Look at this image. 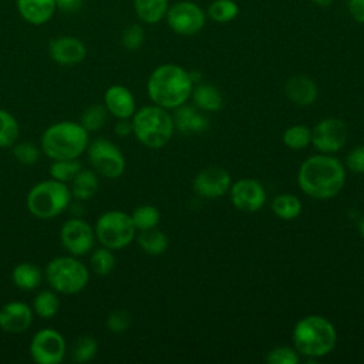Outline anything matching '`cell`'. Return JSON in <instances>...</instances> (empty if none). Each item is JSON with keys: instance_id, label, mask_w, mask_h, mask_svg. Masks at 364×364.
Returning <instances> with one entry per match:
<instances>
[{"instance_id": "cell-1", "label": "cell", "mask_w": 364, "mask_h": 364, "mask_svg": "<svg viewBox=\"0 0 364 364\" xmlns=\"http://www.w3.org/2000/svg\"><path fill=\"white\" fill-rule=\"evenodd\" d=\"M346 182L344 165L330 154L309 156L299 168L297 183L303 193L313 199H331Z\"/></svg>"}, {"instance_id": "cell-2", "label": "cell", "mask_w": 364, "mask_h": 364, "mask_svg": "<svg viewBox=\"0 0 364 364\" xmlns=\"http://www.w3.org/2000/svg\"><path fill=\"white\" fill-rule=\"evenodd\" d=\"M193 82L189 73L176 64L158 65L146 81L149 100L165 109L183 105L192 94Z\"/></svg>"}, {"instance_id": "cell-3", "label": "cell", "mask_w": 364, "mask_h": 364, "mask_svg": "<svg viewBox=\"0 0 364 364\" xmlns=\"http://www.w3.org/2000/svg\"><path fill=\"white\" fill-rule=\"evenodd\" d=\"M293 344L299 354L307 358H321L337 344L334 324L320 314L300 318L293 328Z\"/></svg>"}, {"instance_id": "cell-4", "label": "cell", "mask_w": 364, "mask_h": 364, "mask_svg": "<svg viewBox=\"0 0 364 364\" xmlns=\"http://www.w3.org/2000/svg\"><path fill=\"white\" fill-rule=\"evenodd\" d=\"M90 142L88 132L80 122L60 121L44 129L40 149L50 159H78Z\"/></svg>"}, {"instance_id": "cell-5", "label": "cell", "mask_w": 364, "mask_h": 364, "mask_svg": "<svg viewBox=\"0 0 364 364\" xmlns=\"http://www.w3.org/2000/svg\"><path fill=\"white\" fill-rule=\"evenodd\" d=\"M132 134L146 148L159 149L165 146L175 131L173 118L168 109L155 104L145 105L131 117Z\"/></svg>"}, {"instance_id": "cell-6", "label": "cell", "mask_w": 364, "mask_h": 364, "mask_svg": "<svg viewBox=\"0 0 364 364\" xmlns=\"http://www.w3.org/2000/svg\"><path fill=\"white\" fill-rule=\"evenodd\" d=\"M70 186L55 179H46L36 183L27 193L28 212L43 220L54 219L61 215L71 203Z\"/></svg>"}, {"instance_id": "cell-7", "label": "cell", "mask_w": 364, "mask_h": 364, "mask_svg": "<svg viewBox=\"0 0 364 364\" xmlns=\"http://www.w3.org/2000/svg\"><path fill=\"white\" fill-rule=\"evenodd\" d=\"M46 280L58 294H77L90 280L88 267L77 256H57L46 266Z\"/></svg>"}, {"instance_id": "cell-8", "label": "cell", "mask_w": 364, "mask_h": 364, "mask_svg": "<svg viewBox=\"0 0 364 364\" xmlns=\"http://www.w3.org/2000/svg\"><path fill=\"white\" fill-rule=\"evenodd\" d=\"M95 240L111 250L127 247L134 239L136 229L131 215L122 210H107L98 216L94 225Z\"/></svg>"}, {"instance_id": "cell-9", "label": "cell", "mask_w": 364, "mask_h": 364, "mask_svg": "<svg viewBox=\"0 0 364 364\" xmlns=\"http://www.w3.org/2000/svg\"><path fill=\"white\" fill-rule=\"evenodd\" d=\"M85 154L92 171L104 178L117 179L125 171V156L122 151L109 139L95 138L90 141Z\"/></svg>"}, {"instance_id": "cell-10", "label": "cell", "mask_w": 364, "mask_h": 364, "mask_svg": "<svg viewBox=\"0 0 364 364\" xmlns=\"http://www.w3.org/2000/svg\"><path fill=\"white\" fill-rule=\"evenodd\" d=\"M28 353L37 364H60L67 354V343L60 331L40 328L31 337Z\"/></svg>"}, {"instance_id": "cell-11", "label": "cell", "mask_w": 364, "mask_h": 364, "mask_svg": "<svg viewBox=\"0 0 364 364\" xmlns=\"http://www.w3.org/2000/svg\"><path fill=\"white\" fill-rule=\"evenodd\" d=\"M60 242L68 255L84 256L95 243L94 228L81 218H70L60 229Z\"/></svg>"}, {"instance_id": "cell-12", "label": "cell", "mask_w": 364, "mask_h": 364, "mask_svg": "<svg viewBox=\"0 0 364 364\" xmlns=\"http://www.w3.org/2000/svg\"><path fill=\"white\" fill-rule=\"evenodd\" d=\"M166 21L172 31L181 36H193L205 26V13L193 1H178L168 7Z\"/></svg>"}, {"instance_id": "cell-13", "label": "cell", "mask_w": 364, "mask_h": 364, "mask_svg": "<svg viewBox=\"0 0 364 364\" xmlns=\"http://www.w3.org/2000/svg\"><path fill=\"white\" fill-rule=\"evenodd\" d=\"M347 138V125L338 118H324L311 131V144L320 154L340 151L346 145Z\"/></svg>"}, {"instance_id": "cell-14", "label": "cell", "mask_w": 364, "mask_h": 364, "mask_svg": "<svg viewBox=\"0 0 364 364\" xmlns=\"http://www.w3.org/2000/svg\"><path fill=\"white\" fill-rule=\"evenodd\" d=\"M230 200L233 206L242 212H257L266 202L264 186L253 178L237 179L230 185Z\"/></svg>"}, {"instance_id": "cell-15", "label": "cell", "mask_w": 364, "mask_h": 364, "mask_svg": "<svg viewBox=\"0 0 364 364\" xmlns=\"http://www.w3.org/2000/svg\"><path fill=\"white\" fill-rule=\"evenodd\" d=\"M230 173L220 166H208L199 171L192 183L195 193L206 199L223 196L230 189Z\"/></svg>"}, {"instance_id": "cell-16", "label": "cell", "mask_w": 364, "mask_h": 364, "mask_svg": "<svg viewBox=\"0 0 364 364\" xmlns=\"http://www.w3.org/2000/svg\"><path fill=\"white\" fill-rule=\"evenodd\" d=\"M48 53L51 60L60 65H75L85 60L87 47L74 36H60L50 41Z\"/></svg>"}, {"instance_id": "cell-17", "label": "cell", "mask_w": 364, "mask_h": 364, "mask_svg": "<svg viewBox=\"0 0 364 364\" xmlns=\"http://www.w3.org/2000/svg\"><path fill=\"white\" fill-rule=\"evenodd\" d=\"M34 311L23 301H9L0 309V330L10 334H20L33 324Z\"/></svg>"}, {"instance_id": "cell-18", "label": "cell", "mask_w": 364, "mask_h": 364, "mask_svg": "<svg viewBox=\"0 0 364 364\" xmlns=\"http://www.w3.org/2000/svg\"><path fill=\"white\" fill-rule=\"evenodd\" d=\"M104 107L108 114L117 119H127L136 111V104L132 92L119 84L111 85L104 92Z\"/></svg>"}, {"instance_id": "cell-19", "label": "cell", "mask_w": 364, "mask_h": 364, "mask_svg": "<svg viewBox=\"0 0 364 364\" xmlns=\"http://www.w3.org/2000/svg\"><path fill=\"white\" fill-rule=\"evenodd\" d=\"M284 92L286 97L296 105L299 107H309L314 104L317 100V85L316 82L304 75V74H297L290 77L286 84H284Z\"/></svg>"}, {"instance_id": "cell-20", "label": "cell", "mask_w": 364, "mask_h": 364, "mask_svg": "<svg viewBox=\"0 0 364 364\" xmlns=\"http://www.w3.org/2000/svg\"><path fill=\"white\" fill-rule=\"evenodd\" d=\"M20 17L33 26H41L51 20L57 10L55 0H16Z\"/></svg>"}, {"instance_id": "cell-21", "label": "cell", "mask_w": 364, "mask_h": 364, "mask_svg": "<svg viewBox=\"0 0 364 364\" xmlns=\"http://www.w3.org/2000/svg\"><path fill=\"white\" fill-rule=\"evenodd\" d=\"M172 118L175 128L185 134L202 132L209 127V121L205 115H202L196 108L185 104L175 108V114L172 115Z\"/></svg>"}, {"instance_id": "cell-22", "label": "cell", "mask_w": 364, "mask_h": 364, "mask_svg": "<svg viewBox=\"0 0 364 364\" xmlns=\"http://www.w3.org/2000/svg\"><path fill=\"white\" fill-rule=\"evenodd\" d=\"M11 280L17 289L31 291L41 284L43 272L38 266L28 262H23L16 264L11 270Z\"/></svg>"}, {"instance_id": "cell-23", "label": "cell", "mask_w": 364, "mask_h": 364, "mask_svg": "<svg viewBox=\"0 0 364 364\" xmlns=\"http://www.w3.org/2000/svg\"><path fill=\"white\" fill-rule=\"evenodd\" d=\"M100 188L98 173L91 169H81L75 178L70 182V191L73 198L78 200L91 199Z\"/></svg>"}, {"instance_id": "cell-24", "label": "cell", "mask_w": 364, "mask_h": 364, "mask_svg": "<svg viewBox=\"0 0 364 364\" xmlns=\"http://www.w3.org/2000/svg\"><path fill=\"white\" fill-rule=\"evenodd\" d=\"M192 98L195 105L203 111H218L223 105L220 91L210 84H198L193 87Z\"/></svg>"}, {"instance_id": "cell-25", "label": "cell", "mask_w": 364, "mask_h": 364, "mask_svg": "<svg viewBox=\"0 0 364 364\" xmlns=\"http://www.w3.org/2000/svg\"><path fill=\"white\" fill-rule=\"evenodd\" d=\"M138 18L146 24L161 21L168 11V0H134Z\"/></svg>"}, {"instance_id": "cell-26", "label": "cell", "mask_w": 364, "mask_h": 364, "mask_svg": "<svg viewBox=\"0 0 364 364\" xmlns=\"http://www.w3.org/2000/svg\"><path fill=\"white\" fill-rule=\"evenodd\" d=\"M31 309L34 314L41 318H53L60 310L58 293L53 289L38 291L33 299Z\"/></svg>"}, {"instance_id": "cell-27", "label": "cell", "mask_w": 364, "mask_h": 364, "mask_svg": "<svg viewBox=\"0 0 364 364\" xmlns=\"http://www.w3.org/2000/svg\"><path fill=\"white\" fill-rule=\"evenodd\" d=\"M272 210L283 220H293L301 213V202L296 195L280 193L273 198Z\"/></svg>"}, {"instance_id": "cell-28", "label": "cell", "mask_w": 364, "mask_h": 364, "mask_svg": "<svg viewBox=\"0 0 364 364\" xmlns=\"http://www.w3.org/2000/svg\"><path fill=\"white\" fill-rule=\"evenodd\" d=\"M136 242H138L139 247L151 256L162 255L168 247L166 235L155 228L148 229V230H141L136 236Z\"/></svg>"}, {"instance_id": "cell-29", "label": "cell", "mask_w": 364, "mask_h": 364, "mask_svg": "<svg viewBox=\"0 0 364 364\" xmlns=\"http://www.w3.org/2000/svg\"><path fill=\"white\" fill-rule=\"evenodd\" d=\"M20 135V125L13 114L0 108V148H11Z\"/></svg>"}, {"instance_id": "cell-30", "label": "cell", "mask_w": 364, "mask_h": 364, "mask_svg": "<svg viewBox=\"0 0 364 364\" xmlns=\"http://www.w3.org/2000/svg\"><path fill=\"white\" fill-rule=\"evenodd\" d=\"M98 351V343L91 336H80L71 344V358L75 363H88L91 361Z\"/></svg>"}, {"instance_id": "cell-31", "label": "cell", "mask_w": 364, "mask_h": 364, "mask_svg": "<svg viewBox=\"0 0 364 364\" xmlns=\"http://www.w3.org/2000/svg\"><path fill=\"white\" fill-rule=\"evenodd\" d=\"M81 169L78 159H55L50 165V176L68 185Z\"/></svg>"}, {"instance_id": "cell-32", "label": "cell", "mask_w": 364, "mask_h": 364, "mask_svg": "<svg viewBox=\"0 0 364 364\" xmlns=\"http://www.w3.org/2000/svg\"><path fill=\"white\" fill-rule=\"evenodd\" d=\"M131 219L136 230H148L156 228L159 223L161 215L159 210L154 205H141L135 208L131 213Z\"/></svg>"}, {"instance_id": "cell-33", "label": "cell", "mask_w": 364, "mask_h": 364, "mask_svg": "<svg viewBox=\"0 0 364 364\" xmlns=\"http://www.w3.org/2000/svg\"><path fill=\"white\" fill-rule=\"evenodd\" d=\"M283 144L293 151L304 149L311 144V129L300 124L289 127L283 134Z\"/></svg>"}, {"instance_id": "cell-34", "label": "cell", "mask_w": 364, "mask_h": 364, "mask_svg": "<svg viewBox=\"0 0 364 364\" xmlns=\"http://www.w3.org/2000/svg\"><path fill=\"white\" fill-rule=\"evenodd\" d=\"M90 266L98 276H108L115 267V256L111 249L101 246L95 249L90 256Z\"/></svg>"}, {"instance_id": "cell-35", "label": "cell", "mask_w": 364, "mask_h": 364, "mask_svg": "<svg viewBox=\"0 0 364 364\" xmlns=\"http://www.w3.org/2000/svg\"><path fill=\"white\" fill-rule=\"evenodd\" d=\"M107 117H108V111L104 105L92 104L82 112L80 124L84 127V129L88 134L90 132H97L105 125Z\"/></svg>"}, {"instance_id": "cell-36", "label": "cell", "mask_w": 364, "mask_h": 364, "mask_svg": "<svg viewBox=\"0 0 364 364\" xmlns=\"http://www.w3.org/2000/svg\"><path fill=\"white\" fill-rule=\"evenodd\" d=\"M239 6L233 0H215L208 7V16L216 23H228L237 17Z\"/></svg>"}, {"instance_id": "cell-37", "label": "cell", "mask_w": 364, "mask_h": 364, "mask_svg": "<svg viewBox=\"0 0 364 364\" xmlns=\"http://www.w3.org/2000/svg\"><path fill=\"white\" fill-rule=\"evenodd\" d=\"M11 148H13L14 158L17 159V162H20L23 165L37 164L40 159V155H41V149L28 141L16 142Z\"/></svg>"}, {"instance_id": "cell-38", "label": "cell", "mask_w": 364, "mask_h": 364, "mask_svg": "<svg viewBox=\"0 0 364 364\" xmlns=\"http://www.w3.org/2000/svg\"><path fill=\"white\" fill-rule=\"evenodd\" d=\"M145 40V31L139 24H131L124 28L121 34V44L129 51L138 50Z\"/></svg>"}, {"instance_id": "cell-39", "label": "cell", "mask_w": 364, "mask_h": 364, "mask_svg": "<svg viewBox=\"0 0 364 364\" xmlns=\"http://www.w3.org/2000/svg\"><path fill=\"white\" fill-rule=\"evenodd\" d=\"M266 361L270 364H297L299 363V353L296 348L287 346H279L272 348L267 355Z\"/></svg>"}, {"instance_id": "cell-40", "label": "cell", "mask_w": 364, "mask_h": 364, "mask_svg": "<svg viewBox=\"0 0 364 364\" xmlns=\"http://www.w3.org/2000/svg\"><path fill=\"white\" fill-rule=\"evenodd\" d=\"M131 326V316L127 310H112L107 317V328L114 334L125 333Z\"/></svg>"}, {"instance_id": "cell-41", "label": "cell", "mask_w": 364, "mask_h": 364, "mask_svg": "<svg viewBox=\"0 0 364 364\" xmlns=\"http://www.w3.org/2000/svg\"><path fill=\"white\" fill-rule=\"evenodd\" d=\"M347 168L354 173H364V145L354 146L346 159Z\"/></svg>"}, {"instance_id": "cell-42", "label": "cell", "mask_w": 364, "mask_h": 364, "mask_svg": "<svg viewBox=\"0 0 364 364\" xmlns=\"http://www.w3.org/2000/svg\"><path fill=\"white\" fill-rule=\"evenodd\" d=\"M347 9L354 21L364 23V0H348Z\"/></svg>"}, {"instance_id": "cell-43", "label": "cell", "mask_w": 364, "mask_h": 364, "mask_svg": "<svg viewBox=\"0 0 364 364\" xmlns=\"http://www.w3.org/2000/svg\"><path fill=\"white\" fill-rule=\"evenodd\" d=\"M114 132L115 135L121 136V138H125L128 135L132 134V122H131V118H127V119H118L117 124L114 125Z\"/></svg>"}, {"instance_id": "cell-44", "label": "cell", "mask_w": 364, "mask_h": 364, "mask_svg": "<svg viewBox=\"0 0 364 364\" xmlns=\"http://www.w3.org/2000/svg\"><path fill=\"white\" fill-rule=\"evenodd\" d=\"M57 9L65 13H74L82 6V0H55Z\"/></svg>"}, {"instance_id": "cell-45", "label": "cell", "mask_w": 364, "mask_h": 364, "mask_svg": "<svg viewBox=\"0 0 364 364\" xmlns=\"http://www.w3.org/2000/svg\"><path fill=\"white\" fill-rule=\"evenodd\" d=\"M313 3H316L317 6H321V7H328L334 0H311Z\"/></svg>"}, {"instance_id": "cell-46", "label": "cell", "mask_w": 364, "mask_h": 364, "mask_svg": "<svg viewBox=\"0 0 364 364\" xmlns=\"http://www.w3.org/2000/svg\"><path fill=\"white\" fill-rule=\"evenodd\" d=\"M358 232H360L361 237L364 239V216H361V219L358 220Z\"/></svg>"}]
</instances>
